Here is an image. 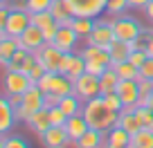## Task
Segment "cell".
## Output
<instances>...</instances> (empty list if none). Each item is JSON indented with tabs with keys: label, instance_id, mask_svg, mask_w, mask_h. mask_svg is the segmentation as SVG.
Listing matches in <instances>:
<instances>
[{
	"label": "cell",
	"instance_id": "obj_34",
	"mask_svg": "<svg viewBox=\"0 0 153 148\" xmlns=\"http://www.w3.org/2000/svg\"><path fill=\"white\" fill-rule=\"evenodd\" d=\"M50 121H52V126H65L68 115L59 108V105H54V108H50Z\"/></svg>",
	"mask_w": 153,
	"mask_h": 148
},
{
	"label": "cell",
	"instance_id": "obj_11",
	"mask_svg": "<svg viewBox=\"0 0 153 148\" xmlns=\"http://www.w3.org/2000/svg\"><path fill=\"white\" fill-rule=\"evenodd\" d=\"M18 43H20V47L29 49V52H38L48 40H45V34H43V29H41V27L29 25V27L18 36Z\"/></svg>",
	"mask_w": 153,
	"mask_h": 148
},
{
	"label": "cell",
	"instance_id": "obj_1",
	"mask_svg": "<svg viewBox=\"0 0 153 148\" xmlns=\"http://www.w3.org/2000/svg\"><path fill=\"white\" fill-rule=\"evenodd\" d=\"M81 115L86 117L88 126L90 128H99V130H110L115 124H117V117H120V112H115V110H110L108 105H106L104 96H95V99L90 101H83V110Z\"/></svg>",
	"mask_w": 153,
	"mask_h": 148
},
{
	"label": "cell",
	"instance_id": "obj_23",
	"mask_svg": "<svg viewBox=\"0 0 153 148\" xmlns=\"http://www.w3.org/2000/svg\"><path fill=\"white\" fill-rule=\"evenodd\" d=\"M59 108H61L68 117H72V115H79V112L83 110V101L72 92V94H65V96L59 99Z\"/></svg>",
	"mask_w": 153,
	"mask_h": 148
},
{
	"label": "cell",
	"instance_id": "obj_27",
	"mask_svg": "<svg viewBox=\"0 0 153 148\" xmlns=\"http://www.w3.org/2000/svg\"><path fill=\"white\" fill-rule=\"evenodd\" d=\"M95 25H97V18H81V16H74V18H72V25H70V27L74 29V32L79 34L81 38H86L88 34L95 29Z\"/></svg>",
	"mask_w": 153,
	"mask_h": 148
},
{
	"label": "cell",
	"instance_id": "obj_13",
	"mask_svg": "<svg viewBox=\"0 0 153 148\" xmlns=\"http://www.w3.org/2000/svg\"><path fill=\"white\" fill-rule=\"evenodd\" d=\"M79 38H81V36H79L72 27L61 25V27H59V32H56V36H54V40H52V45H54V47H59L61 52L68 54V52H74Z\"/></svg>",
	"mask_w": 153,
	"mask_h": 148
},
{
	"label": "cell",
	"instance_id": "obj_43",
	"mask_svg": "<svg viewBox=\"0 0 153 148\" xmlns=\"http://www.w3.org/2000/svg\"><path fill=\"white\" fill-rule=\"evenodd\" d=\"M144 105H149V108H153V92L146 96V101H144Z\"/></svg>",
	"mask_w": 153,
	"mask_h": 148
},
{
	"label": "cell",
	"instance_id": "obj_36",
	"mask_svg": "<svg viewBox=\"0 0 153 148\" xmlns=\"http://www.w3.org/2000/svg\"><path fill=\"white\" fill-rule=\"evenodd\" d=\"M146 58H149V54H146V49L142 47V49H133V52H131V56H128V61L133 63V65L140 67L144 61H146Z\"/></svg>",
	"mask_w": 153,
	"mask_h": 148
},
{
	"label": "cell",
	"instance_id": "obj_10",
	"mask_svg": "<svg viewBox=\"0 0 153 148\" xmlns=\"http://www.w3.org/2000/svg\"><path fill=\"white\" fill-rule=\"evenodd\" d=\"M41 144L45 148H63V146H72L70 137H68L65 126H50L43 135H41Z\"/></svg>",
	"mask_w": 153,
	"mask_h": 148
},
{
	"label": "cell",
	"instance_id": "obj_39",
	"mask_svg": "<svg viewBox=\"0 0 153 148\" xmlns=\"http://www.w3.org/2000/svg\"><path fill=\"white\" fill-rule=\"evenodd\" d=\"M54 74H56V72H45V74L41 77V81H38L36 85L41 88L43 92H50V85H52V79H54Z\"/></svg>",
	"mask_w": 153,
	"mask_h": 148
},
{
	"label": "cell",
	"instance_id": "obj_29",
	"mask_svg": "<svg viewBox=\"0 0 153 148\" xmlns=\"http://www.w3.org/2000/svg\"><path fill=\"white\" fill-rule=\"evenodd\" d=\"M113 67L117 70L120 79H137L140 77V67L133 65L131 61H122V63H117V65H113Z\"/></svg>",
	"mask_w": 153,
	"mask_h": 148
},
{
	"label": "cell",
	"instance_id": "obj_33",
	"mask_svg": "<svg viewBox=\"0 0 153 148\" xmlns=\"http://www.w3.org/2000/svg\"><path fill=\"white\" fill-rule=\"evenodd\" d=\"M0 146H2V148H27L29 144L25 141L23 137H7V135H2Z\"/></svg>",
	"mask_w": 153,
	"mask_h": 148
},
{
	"label": "cell",
	"instance_id": "obj_3",
	"mask_svg": "<svg viewBox=\"0 0 153 148\" xmlns=\"http://www.w3.org/2000/svg\"><path fill=\"white\" fill-rule=\"evenodd\" d=\"M110 25H113L115 29V36L120 40H126V43H131V40H137V38H146V32H144V27L137 23L135 18H131V16H117L115 20H110Z\"/></svg>",
	"mask_w": 153,
	"mask_h": 148
},
{
	"label": "cell",
	"instance_id": "obj_4",
	"mask_svg": "<svg viewBox=\"0 0 153 148\" xmlns=\"http://www.w3.org/2000/svg\"><path fill=\"white\" fill-rule=\"evenodd\" d=\"M29 25H32V14H29L27 9L14 7V9L9 11V18H7L5 27H0V38H5V36H14V38H18Z\"/></svg>",
	"mask_w": 153,
	"mask_h": 148
},
{
	"label": "cell",
	"instance_id": "obj_21",
	"mask_svg": "<svg viewBox=\"0 0 153 148\" xmlns=\"http://www.w3.org/2000/svg\"><path fill=\"white\" fill-rule=\"evenodd\" d=\"M131 52H133L131 45L126 43V40H120V38H115L113 43H110V47H108V54H110L113 65H117V63H122V61H128Z\"/></svg>",
	"mask_w": 153,
	"mask_h": 148
},
{
	"label": "cell",
	"instance_id": "obj_32",
	"mask_svg": "<svg viewBox=\"0 0 153 148\" xmlns=\"http://www.w3.org/2000/svg\"><path fill=\"white\" fill-rule=\"evenodd\" d=\"M54 0H25V5H27V11L29 14H36V11H48L52 7Z\"/></svg>",
	"mask_w": 153,
	"mask_h": 148
},
{
	"label": "cell",
	"instance_id": "obj_24",
	"mask_svg": "<svg viewBox=\"0 0 153 148\" xmlns=\"http://www.w3.org/2000/svg\"><path fill=\"white\" fill-rule=\"evenodd\" d=\"M18 47H20V43H18V38H14V36H5V38H0V63L7 65Z\"/></svg>",
	"mask_w": 153,
	"mask_h": 148
},
{
	"label": "cell",
	"instance_id": "obj_16",
	"mask_svg": "<svg viewBox=\"0 0 153 148\" xmlns=\"http://www.w3.org/2000/svg\"><path fill=\"white\" fill-rule=\"evenodd\" d=\"M14 121H18L16 119V110H14V105H11L9 96L5 94L0 99V135L9 133L11 126H14Z\"/></svg>",
	"mask_w": 153,
	"mask_h": 148
},
{
	"label": "cell",
	"instance_id": "obj_18",
	"mask_svg": "<svg viewBox=\"0 0 153 148\" xmlns=\"http://www.w3.org/2000/svg\"><path fill=\"white\" fill-rule=\"evenodd\" d=\"M25 124L29 126V130H32V133H36L38 137H41V135H43L45 130H48L50 126H52V121H50V110H48V108L36 110V112H34V115L29 117V119L25 121Z\"/></svg>",
	"mask_w": 153,
	"mask_h": 148
},
{
	"label": "cell",
	"instance_id": "obj_12",
	"mask_svg": "<svg viewBox=\"0 0 153 148\" xmlns=\"http://www.w3.org/2000/svg\"><path fill=\"white\" fill-rule=\"evenodd\" d=\"M117 94L122 96L124 101V108H135L140 101V85H137V79H122L117 83Z\"/></svg>",
	"mask_w": 153,
	"mask_h": 148
},
{
	"label": "cell",
	"instance_id": "obj_6",
	"mask_svg": "<svg viewBox=\"0 0 153 148\" xmlns=\"http://www.w3.org/2000/svg\"><path fill=\"white\" fill-rule=\"evenodd\" d=\"M74 94L81 101H90V99H95V96H99L101 94L99 77H95L90 72H83L81 77L74 81Z\"/></svg>",
	"mask_w": 153,
	"mask_h": 148
},
{
	"label": "cell",
	"instance_id": "obj_9",
	"mask_svg": "<svg viewBox=\"0 0 153 148\" xmlns=\"http://www.w3.org/2000/svg\"><path fill=\"white\" fill-rule=\"evenodd\" d=\"M36 56H38V61L45 65V70H48V72H61L65 52H61L59 47H54L52 43H45L43 47L36 52Z\"/></svg>",
	"mask_w": 153,
	"mask_h": 148
},
{
	"label": "cell",
	"instance_id": "obj_5",
	"mask_svg": "<svg viewBox=\"0 0 153 148\" xmlns=\"http://www.w3.org/2000/svg\"><path fill=\"white\" fill-rule=\"evenodd\" d=\"M68 5L72 16H81V18H99L106 11L108 0H63Z\"/></svg>",
	"mask_w": 153,
	"mask_h": 148
},
{
	"label": "cell",
	"instance_id": "obj_22",
	"mask_svg": "<svg viewBox=\"0 0 153 148\" xmlns=\"http://www.w3.org/2000/svg\"><path fill=\"white\" fill-rule=\"evenodd\" d=\"M79 54H81V56L86 58V61H99V63H106V65H113L108 49H104V47H97V45L86 43V47H83V49H79Z\"/></svg>",
	"mask_w": 153,
	"mask_h": 148
},
{
	"label": "cell",
	"instance_id": "obj_2",
	"mask_svg": "<svg viewBox=\"0 0 153 148\" xmlns=\"http://www.w3.org/2000/svg\"><path fill=\"white\" fill-rule=\"evenodd\" d=\"M41 108H45V92L34 83L27 92H23L20 103L14 108L16 110V119L18 121H27L29 117H32L36 110H41Z\"/></svg>",
	"mask_w": 153,
	"mask_h": 148
},
{
	"label": "cell",
	"instance_id": "obj_42",
	"mask_svg": "<svg viewBox=\"0 0 153 148\" xmlns=\"http://www.w3.org/2000/svg\"><path fill=\"white\" fill-rule=\"evenodd\" d=\"M144 11H146V18L153 23V0H149V5L144 7Z\"/></svg>",
	"mask_w": 153,
	"mask_h": 148
},
{
	"label": "cell",
	"instance_id": "obj_14",
	"mask_svg": "<svg viewBox=\"0 0 153 148\" xmlns=\"http://www.w3.org/2000/svg\"><path fill=\"white\" fill-rule=\"evenodd\" d=\"M83 72H86V58L81 56V54L76 52H68L65 58H63V67H61V74H65V77H70L72 81H76V79L81 77Z\"/></svg>",
	"mask_w": 153,
	"mask_h": 148
},
{
	"label": "cell",
	"instance_id": "obj_30",
	"mask_svg": "<svg viewBox=\"0 0 153 148\" xmlns=\"http://www.w3.org/2000/svg\"><path fill=\"white\" fill-rule=\"evenodd\" d=\"M126 9H131L128 0H108V2H106V11L113 14V16H122Z\"/></svg>",
	"mask_w": 153,
	"mask_h": 148
},
{
	"label": "cell",
	"instance_id": "obj_20",
	"mask_svg": "<svg viewBox=\"0 0 153 148\" xmlns=\"http://www.w3.org/2000/svg\"><path fill=\"white\" fill-rule=\"evenodd\" d=\"M131 135L122 126H113L106 135V148H128Z\"/></svg>",
	"mask_w": 153,
	"mask_h": 148
},
{
	"label": "cell",
	"instance_id": "obj_31",
	"mask_svg": "<svg viewBox=\"0 0 153 148\" xmlns=\"http://www.w3.org/2000/svg\"><path fill=\"white\" fill-rule=\"evenodd\" d=\"M106 101V105H108L110 110H115V112H122L124 110V101H122V96L117 94V92H108V94H101Z\"/></svg>",
	"mask_w": 153,
	"mask_h": 148
},
{
	"label": "cell",
	"instance_id": "obj_17",
	"mask_svg": "<svg viewBox=\"0 0 153 148\" xmlns=\"http://www.w3.org/2000/svg\"><path fill=\"white\" fill-rule=\"evenodd\" d=\"M106 135L108 130H99V128H88V133L83 135L79 141L74 144L76 148H106Z\"/></svg>",
	"mask_w": 153,
	"mask_h": 148
},
{
	"label": "cell",
	"instance_id": "obj_15",
	"mask_svg": "<svg viewBox=\"0 0 153 148\" xmlns=\"http://www.w3.org/2000/svg\"><path fill=\"white\" fill-rule=\"evenodd\" d=\"M88 121H86V117L79 112V115H72V117H68V121H65V130H68V137H70V141H72V146H74L79 139L83 137V135L88 133Z\"/></svg>",
	"mask_w": 153,
	"mask_h": 148
},
{
	"label": "cell",
	"instance_id": "obj_26",
	"mask_svg": "<svg viewBox=\"0 0 153 148\" xmlns=\"http://www.w3.org/2000/svg\"><path fill=\"white\" fill-rule=\"evenodd\" d=\"M128 148H153V130L142 128L135 135H131Z\"/></svg>",
	"mask_w": 153,
	"mask_h": 148
},
{
	"label": "cell",
	"instance_id": "obj_38",
	"mask_svg": "<svg viewBox=\"0 0 153 148\" xmlns=\"http://www.w3.org/2000/svg\"><path fill=\"white\" fill-rule=\"evenodd\" d=\"M45 72H48V70H45V65L38 61L36 65H34V70L29 72V79H32V83H38V81H41V77H43Z\"/></svg>",
	"mask_w": 153,
	"mask_h": 148
},
{
	"label": "cell",
	"instance_id": "obj_7",
	"mask_svg": "<svg viewBox=\"0 0 153 148\" xmlns=\"http://www.w3.org/2000/svg\"><path fill=\"white\" fill-rule=\"evenodd\" d=\"M32 79L27 72L20 70H5V94H23L32 88Z\"/></svg>",
	"mask_w": 153,
	"mask_h": 148
},
{
	"label": "cell",
	"instance_id": "obj_19",
	"mask_svg": "<svg viewBox=\"0 0 153 148\" xmlns=\"http://www.w3.org/2000/svg\"><path fill=\"white\" fill-rule=\"evenodd\" d=\"M115 126H122V128L126 130L128 135H135L137 130H142L144 126L140 124V119H137V115H135V108H124L120 112V117H117V124Z\"/></svg>",
	"mask_w": 153,
	"mask_h": 148
},
{
	"label": "cell",
	"instance_id": "obj_25",
	"mask_svg": "<svg viewBox=\"0 0 153 148\" xmlns=\"http://www.w3.org/2000/svg\"><path fill=\"white\" fill-rule=\"evenodd\" d=\"M120 74H117V70H115L113 65L108 67V70L104 72L99 77V83H101V94H108V92H115L117 90V83H120Z\"/></svg>",
	"mask_w": 153,
	"mask_h": 148
},
{
	"label": "cell",
	"instance_id": "obj_35",
	"mask_svg": "<svg viewBox=\"0 0 153 148\" xmlns=\"http://www.w3.org/2000/svg\"><path fill=\"white\" fill-rule=\"evenodd\" d=\"M108 67H110V65L99 63V61H86V72H90V74H95V77H101Z\"/></svg>",
	"mask_w": 153,
	"mask_h": 148
},
{
	"label": "cell",
	"instance_id": "obj_37",
	"mask_svg": "<svg viewBox=\"0 0 153 148\" xmlns=\"http://www.w3.org/2000/svg\"><path fill=\"white\" fill-rule=\"evenodd\" d=\"M140 77H144V79H151L153 81V56H149L146 61L140 65Z\"/></svg>",
	"mask_w": 153,
	"mask_h": 148
},
{
	"label": "cell",
	"instance_id": "obj_41",
	"mask_svg": "<svg viewBox=\"0 0 153 148\" xmlns=\"http://www.w3.org/2000/svg\"><path fill=\"white\" fill-rule=\"evenodd\" d=\"M131 9H144V7L149 5V0H128Z\"/></svg>",
	"mask_w": 153,
	"mask_h": 148
},
{
	"label": "cell",
	"instance_id": "obj_8",
	"mask_svg": "<svg viewBox=\"0 0 153 148\" xmlns=\"http://www.w3.org/2000/svg\"><path fill=\"white\" fill-rule=\"evenodd\" d=\"M115 38H117V36H115V29H113V25H110V23H106V20H99V18H97L95 29H92V32L86 36V43H90V45H97V47H104V49H108V47H110V43H113Z\"/></svg>",
	"mask_w": 153,
	"mask_h": 148
},
{
	"label": "cell",
	"instance_id": "obj_40",
	"mask_svg": "<svg viewBox=\"0 0 153 148\" xmlns=\"http://www.w3.org/2000/svg\"><path fill=\"white\" fill-rule=\"evenodd\" d=\"M144 49H146L149 56H153V32H151V36H146V38H144Z\"/></svg>",
	"mask_w": 153,
	"mask_h": 148
},
{
	"label": "cell",
	"instance_id": "obj_28",
	"mask_svg": "<svg viewBox=\"0 0 153 148\" xmlns=\"http://www.w3.org/2000/svg\"><path fill=\"white\" fill-rule=\"evenodd\" d=\"M59 20L54 18V14L52 11H36V14H32V25H36V27H41V29H48V27H52V25H56ZM61 25V23H59Z\"/></svg>",
	"mask_w": 153,
	"mask_h": 148
}]
</instances>
